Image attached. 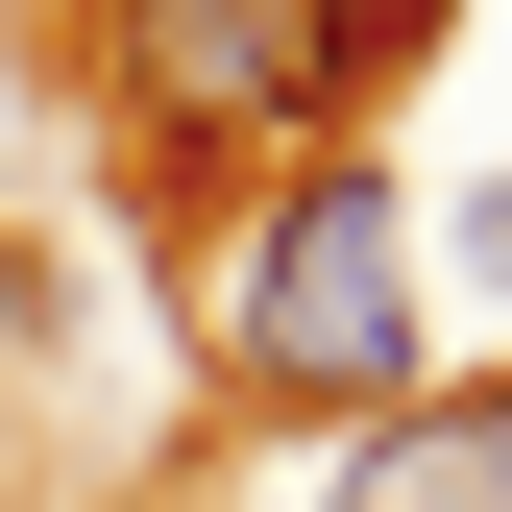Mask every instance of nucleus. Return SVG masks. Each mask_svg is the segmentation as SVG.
I'll return each mask as SVG.
<instances>
[{"label": "nucleus", "mask_w": 512, "mask_h": 512, "mask_svg": "<svg viewBox=\"0 0 512 512\" xmlns=\"http://www.w3.org/2000/svg\"><path fill=\"white\" fill-rule=\"evenodd\" d=\"M220 391L317 415V439H366V415L439 391V269H415L391 147H293L269 196H244V244H220Z\"/></svg>", "instance_id": "f257e3e1"}, {"label": "nucleus", "mask_w": 512, "mask_h": 512, "mask_svg": "<svg viewBox=\"0 0 512 512\" xmlns=\"http://www.w3.org/2000/svg\"><path fill=\"white\" fill-rule=\"evenodd\" d=\"M439 49V0H98V98L147 122L171 171H220V147H342L366 98H391Z\"/></svg>", "instance_id": "f03ea898"}, {"label": "nucleus", "mask_w": 512, "mask_h": 512, "mask_svg": "<svg viewBox=\"0 0 512 512\" xmlns=\"http://www.w3.org/2000/svg\"><path fill=\"white\" fill-rule=\"evenodd\" d=\"M317 512H512V366H439L415 415H366L317 464Z\"/></svg>", "instance_id": "7ed1b4c3"}, {"label": "nucleus", "mask_w": 512, "mask_h": 512, "mask_svg": "<svg viewBox=\"0 0 512 512\" xmlns=\"http://www.w3.org/2000/svg\"><path fill=\"white\" fill-rule=\"evenodd\" d=\"M439 269H464V293H512V196H464V220H439Z\"/></svg>", "instance_id": "20e7f679"}]
</instances>
